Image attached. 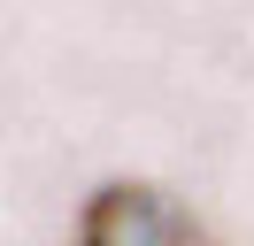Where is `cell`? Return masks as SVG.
I'll use <instances>...</instances> for the list:
<instances>
[{"instance_id": "obj_1", "label": "cell", "mask_w": 254, "mask_h": 246, "mask_svg": "<svg viewBox=\"0 0 254 246\" xmlns=\"http://www.w3.org/2000/svg\"><path fill=\"white\" fill-rule=\"evenodd\" d=\"M77 246H216L208 223L162 184H100L77 215Z\"/></svg>"}]
</instances>
